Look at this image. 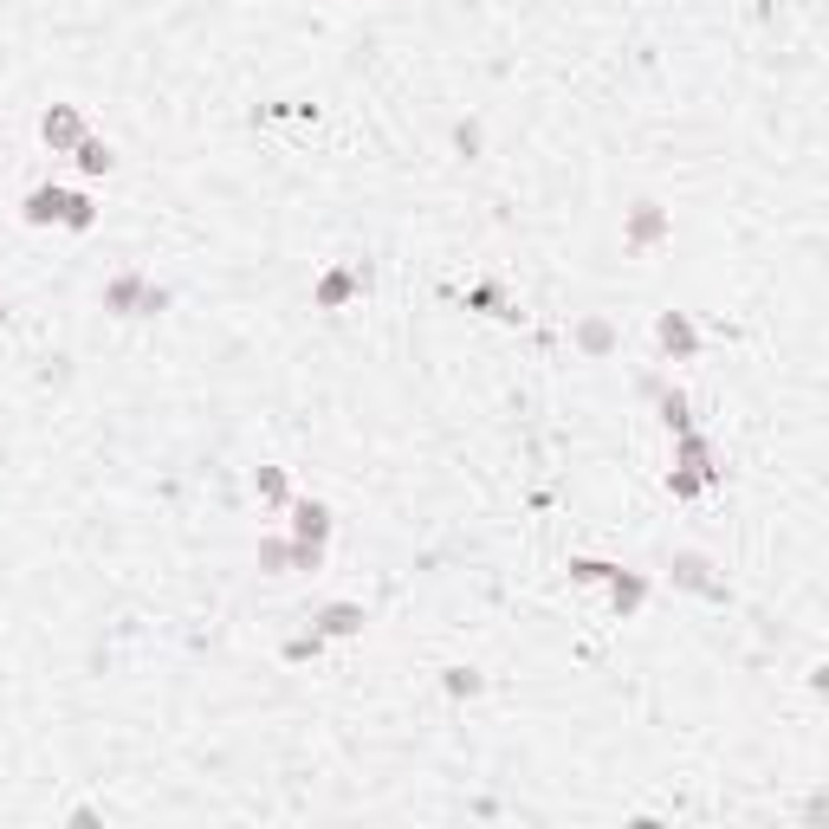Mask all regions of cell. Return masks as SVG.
<instances>
[{"label": "cell", "mask_w": 829, "mask_h": 829, "mask_svg": "<svg viewBox=\"0 0 829 829\" xmlns=\"http://www.w3.org/2000/svg\"><path fill=\"white\" fill-rule=\"evenodd\" d=\"M59 227H66V233H91V227H98V201H91V194H72Z\"/></svg>", "instance_id": "5bb4252c"}, {"label": "cell", "mask_w": 829, "mask_h": 829, "mask_svg": "<svg viewBox=\"0 0 829 829\" xmlns=\"http://www.w3.org/2000/svg\"><path fill=\"white\" fill-rule=\"evenodd\" d=\"M66 201H72V189L39 182V189H27V201H20V221H27V227H59V221H66Z\"/></svg>", "instance_id": "8992f818"}, {"label": "cell", "mask_w": 829, "mask_h": 829, "mask_svg": "<svg viewBox=\"0 0 829 829\" xmlns=\"http://www.w3.org/2000/svg\"><path fill=\"white\" fill-rule=\"evenodd\" d=\"M363 292V266H338L318 279V311H343V304Z\"/></svg>", "instance_id": "52a82bcc"}, {"label": "cell", "mask_w": 829, "mask_h": 829, "mask_svg": "<svg viewBox=\"0 0 829 829\" xmlns=\"http://www.w3.org/2000/svg\"><path fill=\"white\" fill-rule=\"evenodd\" d=\"M655 396H661V421H668V435H680V428H693V402H687L680 389H668V382H661Z\"/></svg>", "instance_id": "4fadbf2b"}, {"label": "cell", "mask_w": 829, "mask_h": 829, "mask_svg": "<svg viewBox=\"0 0 829 829\" xmlns=\"http://www.w3.org/2000/svg\"><path fill=\"white\" fill-rule=\"evenodd\" d=\"M603 590H609V609H616V616H636V609L648 603V577H636V570H616Z\"/></svg>", "instance_id": "30bf717a"}, {"label": "cell", "mask_w": 829, "mask_h": 829, "mask_svg": "<svg viewBox=\"0 0 829 829\" xmlns=\"http://www.w3.org/2000/svg\"><path fill=\"white\" fill-rule=\"evenodd\" d=\"M661 240H668V208L636 201V208H629V227H622V247H629V253H648V247H661Z\"/></svg>", "instance_id": "3957f363"}, {"label": "cell", "mask_w": 829, "mask_h": 829, "mask_svg": "<svg viewBox=\"0 0 829 829\" xmlns=\"http://www.w3.org/2000/svg\"><path fill=\"white\" fill-rule=\"evenodd\" d=\"M448 693H453V700L480 693V675H473V668H448Z\"/></svg>", "instance_id": "d6986e66"}, {"label": "cell", "mask_w": 829, "mask_h": 829, "mask_svg": "<svg viewBox=\"0 0 829 829\" xmlns=\"http://www.w3.org/2000/svg\"><path fill=\"white\" fill-rule=\"evenodd\" d=\"M0 324H7V299H0Z\"/></svg>", "instance_id": "7402d4cb"}, {"label": "cell", "mask_w": 829, "mask_h": 829, "mask_svg": "<svg viewBox=\"0 0 829 829\" xmlns=\"http://www.w3.org/2000/svg\"><path fill=\"white\" fill-rule=\"evenodd\" d=\"M324 648V636L311 629V636H299V641H286V661H304V655H318Z\"/></svg>", "instance_id": "ffe728a7"}, {"label": "cell", "mask_w": 829, "mask_h": 829, "mask_svg": "<svg viewBox=\"0 0 829 829\" xmlns=\"http://www.w3.org/2000/svg\"><path fill=\"white\" fill-rule=\"evenodd\" d=\"M311 622H318V636H324V641H343V636H363L370 616H363V603H324Z\"/></svg>", "instance_id": "9c48e42d"}, {"label": "cell", "mask_w": 829, "mask_h": 829, "mask_svg": "<svg viewBox=\"0 0 829 829\" xmlns=\"http://www.w3.org/2000/svg\"><path fill=\"white\" fill-rule=\"evenodd\" d=\"M616 570L622 565H609V558H570V577H577V583H609Z\"/></svg>", "instance_id": "2e32d148"}, {"label": "cell", "mask_w": 829, "mask_h": 829, "mask_svg": "<svg viewBox=\"0 0 829 829\" xmlns=\"http://www.w3.org/2000/svg\"><path fill=\"white\" fill-rule=\"evenodd\" d=\"M260 570H272V577L292 570V538H266V545H260Z\"/></svg>", "instance_id": "e0dca14e"}, {"label": "cell", "mask_w": 829, "mask_h": 829, "mask_svg": "<svg viewBox=\"0 0 829 829\" xmlns=\"http://www.w3.org/2000/svg\"><path fill=\"white\" fill-rule=\"evenodd\" d=\"M72 162L84 169V176H111V169H117V150L104 143V137H84V143L72 150Z\"/></svg>", "instance_id": "8fae6325"}, {"label": "cell", "mask_w": 829, "mask_h": 829, "mask_svg": "<svg viewBox=\"0 0 829 829\" xmlns=\"http://www.w3.org/2000/svg\"><path fill=\"white\" fill-rule=\"evenodd\" d=\"M104 311L111 318H156V311H169V286H156L150 272H117L104 279Z\"/></svg>", "instance_id": "6da1fadb"}, {"label": "cell", "mask_w": 829, "mask_h": 829, "mask_svg": "<svg viewBox=\"0 0 829 829\" xmlns=\"http://www.w3.org/2000/svg\"><path fill=\"white\" fill-rule=\"evenodd\" d=\"M675 583L680 590H693V597H707V603H726V583H719L713 577V565H707V558H700V551H675Z\"/></svg>", "instance_id": "277c9868"}, {"label": "cell", "mask_w": 829, "mask_h": 829, "mask_svg": "<svg viewBox=\"0 0 829 829\" xmlns=\"http://www.w3.org/2000/svg\"><path fill=\"white\" fill-rule=\"evenodd\" d=\"M253 487H260L266 506H292V487H286V473H279V467H260V473H253Z\"/></svg>", "instance_id": "9a60e30c"}, {"label": "cell", "mask_w": 829, "mask_h": 829, "mask_svg": "<svg viewBox=\"0 0 829 829\" xmlns=\"http://www.w3.org/2000/svg\"><path fill=\"white\" fill-rule=\"evenodd\" d=\"M655 343H661L668 357H680V363H693V357H700V331H693V318H687V311H661V318H655Z\"/></svg>", "instance_id": "5b68a950"}, {"label": "cell", "mask_w": 829, "mask_h": 829, "mask_svg": "<svg viewBox=\"0 0 829 829\" xmlns=\"http://www.w3.org/2000/svg\"><path fill=\"white\" fill-rule=\"evenodd\" d=\"M84 137H91V130H84V111H78V104H52V111L39 117V143L52 156H72Z\"/></svg>", "instance_id": "7a4b0ae2"}, {"label": "cell", "mask_w": 829, "mask_h": 829, "mask_svg": "<svg viewBox=\"0 0 829 829\" xmlns=\"http://www.w3.org/2000/svg\"><path fill=\"white\" fill-rule=\"evenodd\" d=\"M292 538L299 545H324L331 538V506L324 499H292Z\"/></svg>", "instance_id": "ba28073f"}, {"label": "cell", "mask_w": 829, "mask_h": 829, "mask_svg": "<svg viewBox=\"0 0 829 829\" xmlns=\"http://www.w3.org/2000/svg\"><path fill=\"white\" fill-rule=\"evenodd\" d=\"M467 299H473V304H487L492 318H519V311H512V304H506V292H499V286H473V292H467Z\"/></svg>", "instance_id": "ac0fdd59"}, {"label": "cell", "mask_w": 829, "mask_h": 829, "mask_svg": "<svg viewBox=\"0 0 829 829\" xmlns=\"http://www.w3.org/2000/svg\"><path fill=\"white\" fill-rule=\"evenodd\" d=\"M453 143L467 156H480V123H453Z\"/></svg>", "instance_id": "44dd1931"}, {"label": "cell", "mask_w": 829, "mask_h": 829, "mask_svg": "<svg viewBox=\"0 0 829 829\" xmlns=\"http://www.w3.org/2000/svg\"><path fill=\"white\" fill-rule=\"evenodd\" d=\"M577 350H583V357H609V350H616V324H609V318H583V324H577Z\"/></svg>", "instance_id": "7c38bea8"}]
</instances>
